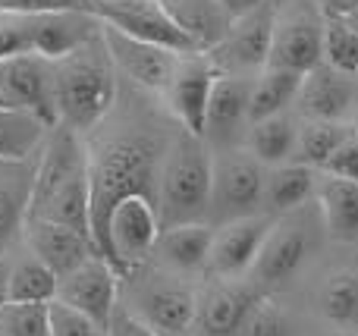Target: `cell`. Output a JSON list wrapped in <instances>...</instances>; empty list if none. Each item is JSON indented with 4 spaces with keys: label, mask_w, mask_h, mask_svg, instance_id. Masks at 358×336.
<instances>
[{
    "label": "cell",
    "mask_w": 358,
    "mask_h": 336,
    "mask_svg": "<svg viewBox=\"0 0 358 336\" xmlns=\"http://www.w3.org/2000/svg\"><path fill=\"white\" fill-rule=\"evenodd\" d=\"M167 142L148 136H117L88 151V180H92V236L98 233L110 211L129 195H145L157 205V170Z\"/></svg>",
    "instance_id": "6da1fadb"
},
{
    "label": "cell",
    "mask_w": 358,
    "mask_h": 336,
    "mask_svg": "<svg viewBox=\"0 0 358 336\" xmlns=\"http://www.w3.org/2000/svg\"><path fill=\"white\" fill-rule=\"evenodd\" d=\"M57 126L92 132L117 104V66L104 48V38L79 48L76 54L54 63Z\"/></svg>",
    "instance_id": "7a4b0ae2"
},
{
    "label": "cell",
    "mask_w": 358,
    "mask_h": 336,
    "mask_svg": "<svg viewBox=\"0 0 358 336\" xmlns=\"http://www.w3.org/2000/svg\"><path fill=\"white\" fill-rule=\"evenodd\" d=\"M210 148L198 136L176 129L157 170V217L164 226L208 224Z\"/></svg>",
    "instance_id": "3957f363"
},
{
    "label": "cell",
    "mask_w": 358,
    "mask_h": 336,
    "mask_svg": "<svg viewBox=\"0 0 358 336\" xmlns=\"http://www.w3.org/2000/svg\"><path fill=\"white\" fill-rule=\"evenodd\" d=\"M324 245H327V233H324L315 201L283 214V217H273L264 249H261L248 280L264 295L280 293L317 261Z\"/></svg>",
    "instance_id": "277c9868"
},
{
    "label": "cell",
    "mask_w": 358,
    "mask_h": 336,
    "mask_svg": "<svg viewBox=\"0 0 358 336\" xmlns=\"http://www.w3.org/2000/svg\"><path fill=\"white\" fill-rule=\"evenodd\" d=\"M198 283L201 280H189V277L170 274V270L145 261L142 268L120 277V302L142 321H148L157 333L192 336Z\"/></svg>",
    "instance_id": "5b68a950"
},
{
    "label": "cell",
    "mask_w": 358,
    "mask_h": 336,
    "mask_svg": "<svg viewBox=\"0 0 358 336\" xmlns=\"http://www.w3.org/2000/svg\"><path fill=\"white\" fill-rule=\"evenodd\" d=\"M101 22L92 13H0V60L10 57H44L57 63L92 44Z\"/></svg>",
    "instance_id": "8992f818"
},
{
    "label": "cell",
    "mask_w": 358,
    "mask_h": 336,
    "mask_svg": "<svg viewBox=\"0 0 358 336\" xmlns=\"http://www.w3.org/2000/svg\"><path fill=\"white\" fill-rule=\"evenodd\" d=\"M267 167L245 148L210 151V205L208 224L223 226L242 217L264 214Z\"/></svg>",
    "instance_id": "52a82bcc"
},
{
    "label": "cell",
    "mask_w": 358,
    "mask_h": 336,
    "mask_svg": "<svg viewBox=\"0 0 358 336\" xmlns=\"http://www.w3.org/2000/svg\"><path fill=\"white\" fill-rule=\"evenodd\" d=\"M157 236H161V217H157L155 198L129 195L104 220V230L98 233V251L123 277L151 261Z\"/></svg>",
    "instance_id": "ba28073f"
},
{
    "label": "cell",
    "mask_w": 358,
    "mask_h": 336,
    "mask_svg": "<svg viewBox=\"0 0 358 336\" xmlns=\"http://www.w3.org/2000/svg\"><path fill=\"white\" fill-rule=\"evenodd\" d=\"M324 60V16L315 3L296 0L289 6L277 3L273 19L271 57L267 66L292 69V73H311Z\"/></svg>",
    "instance_id": "9c48e42d"
},
{
    "label": "cell",
    "mask_w": 358,
    "mask_h": 336,
    "mask_svg": "<svg viewBox=\"0 0 358 336\" xmlns=\"http://www.w3.org/2000/svg\"><path fill=\"white\" fill-rule=\"evenodd\" d=\"M273 19H277V0L258 6V10L236 16L229 22L227 35L220 38L208 57L214 60L220 75H255L267 69V57H271V38H273Z\"/></svg>",
    "instance_id": "30bf717a"
},
{
    "label": "cell",
    "mask_w": 358,
    "mask_h": 336,
    "mask_svg": "<svg viewBox=\"0 0 358 336\" xmlns=\"http://www.w3.org/2000/svg\"><path fill=\"white\" fill-rule=\"evenodd\" d=\"M264 299L252 280H201L198 283L192 336H239L252 308Z\"/></svg>",
    "instance_id": "8fae6325"
},
{
    "label": "cell",
    "mask_w": 358,
    "mask_h": 336,
    "mask_svg": "<svg viewBox=\"0 0 358 336\" xmlns=\"http://www.w3.org/2000/svg\"><path fill=\"white\" fill-rule=\"evenodd\" d=\"M92 13L98 16L101 25H110V29L138 38V41L161 44L176 54H201L176 29V22L167 16L161 0H92Z\"/></svg>",
    "instance_id": "7c38bea8"
},
{
    "label": "cell",
    "mask_w": 358,
    "mask_h": 336,
    "mask_svg": "<svg viewBox=\"0 0 358 336\" xmlns=\"http://www.w3.org/2000/svg\"><path fill=\"white\" fill-rule=\"evenodd\" d=\"M271 224V214H255V217L214 226L204 280H245L252 274L255 261H258L261 249H264Z\"/></svg>",
    "instance_id": "4fadbf2b"
},
{
    "label": "cell",
    "mask_w": 358,
    "mask_h": 336,
    "mask_svg": "<svg viewBox=\"0 0 358 336\" xmlns=\"http://www.w3.org/2000/svg\"><path fill=\"white\" fill-rule=\"evenodd\" d=\"M101 38H104V48H107V54H110L117 73H123L126 79L136 82L145 92L164 98V92H167L182 54H176V50H170V48H161V44L138 41V38L123 35V31L110 29V25H101Z\"/></svg>",
    "instance_id": "5bb4252c"
},
{
    "label": "cell",
    "mask_w": 358,
    "mask_h": 336,
    "mask_svg": "<svg viewBox=\"0 0 358 336\" xmlns=\"http://www.w3.org/2000/svg\"><path fill=\"white\" fill-rule=\"evenodd\" d=\"M0 101L13 110L35 113L48 126H57L54 63L44 60V57L0 60Z\"/></svg>",
    "instance_id": "9a60e30c"
},
{
    "label": "cell",
    "mask_w": 358,
    "mask_h": 336,
    "mask_svg": "<svg viewBox=\"0 0 358 336\" xmlns=\"http://www.w3.org/2000/svg\"><path fill=\"white\" fill-rule=\"evenodd\" d=\"M217 66L208 54H182L179 66L170 79L167 92H164V104L173 113V119L179 123V129L189 136L201 138L204 132V117H208V104H210V92L217 82Z\"/></svg>",
    "instance_id": "2e32d148"
},
{
    "label": "cell",
    "mask_w": 358,
    "mask_h": 336,
    "mask_svg": "<svg viewBox=\"0 0 358 336\" xmlns=\"http://www.w3.org/2000/svg\"><path fill=\"white\" fill-rule=\"evenodd\" d=\"M63 305L82 312L85 318L98 321L101 327H107L113 308L120 302V274L104 255H92L88 261H82L76 270H69L66 277L57 280V299Z\"/></svg>",
    "instance_id": "e0dca14e"
},
{
    "label": "cell",
    "mask_w": 358,
    "mask_h": 336,
    "mask_svg": "<svg viewBox=\"0 0 358 336\" xmlns=\"http://www.w3.org/2000/svg\"><path fill=\"white\" fill-rule=\"evenodd\" d=\"M248 101H252V79L248 75H217L201 132V142L210 151L245 145V132L252 126Z\"/></svg>",
    "instance_id": "ac0fdd59"
},
{
    "label": "cell",
    "mask_w": 358,
    "mask_h": 336,
    "mask_svg": "<svg viewBox=\"0 0 358 336\" xmlns=\"http://www.w3.org/2000/svg\"><path fill=\"white\" fill-rule=\"evenodd\" d=\"M317 321L340 333H358V258H336L324 264L308 293Z\"/></svg>",
    "instance_id": "d6986e66"
},
{
    "label": "cell",
    "mask_w": 358,
    "mask_h": 336,
    "mask_svg": "<svg viewBox=\"0 0 358 336\" xmlns=\"http://www.w3.org/2000/svg\"><path fill=\"white\" fill-rule=\"evenodd\" d=\"M358 113V82L355 75H346L340 69L315 66L305 73L302 88L296 101L299 119H321V123H355Z\"/></svg>",
    "instance_id": "ffe728a7"
},
{
    "label": "cell",
    "mask_w": 358,
    "mask_h": 336,
    "mask_svg": "<svg viewBox=\"0 0 358 336\" xmlns=\"http://www.w3.org/2000/svg\"><path fill=\"white\" fill-rule=\"evenodd\" d=\"M22 245L44 264L60 277H66L69 270H76L82 261H88L92 255H101L98 245L92 242L88 236L69 230V226L50 224V220L41 217H29L22 226Z\"/></svg>",
    "instance_id": "44dd1931"
},
{
    "label": "cell",
    "mask_w": 358,
    "mask_h": 336,
    "mask_svg": "<svg viewBox=\"0 0 358 336\" xmlns=\"http://www.w3.org/2000/svg\"><path fill=\"white\" fill-rule=\"evenodd\" d=\"M210 239H214V226L210 224L164 226L155 242V251H151V264L170 270V274L189 277V280H204Z\"/></svg>",
    "instance_id": "7402d4cb"
},
{
    "label": "cell",
    "mask_w": 358,
    "mask_h": 336,
    "mask_svg": "<svg viewBox=\"0 0 358 336\" xmlns=\"http://www.w3.org/2000/svg\"><path fill=\"white\" fill-rule=\"evenodd\" d=\"M35 161H0V258L10 255L22 239L35 186Z\"/></svg>",
    "instance_id": "603a6c76"
},
{
    "label": "cell",
    "mask_w": 358,
    "mask_h": 336,
    "mask_svg": "<svg viewBox=\"0 0 358 336\" xmlns=\"http://www.w3.org/2000/svg\"><path fill=\"white\" fill-rule=\"evenodd\" d=\"M315 207L321 214L327 242L358 245V182L321 173L315 189Z\"/></svg>",
    "instance_id": "cb8c5ba5"
},
{
    "label": "cell",
    "mask_w": 358,
    "mask_h": 336,
    "mask_svg": "<svg viewBox=\"0 0 358 336\" xmlns=\"http://www.w3.org/2000/svg\"><path fill=\"white\" fill-rule=\"evenodd\" d=\"M161 6L201 54L214 50L233 22L217 0H161Z\"/></svg>",
    "instance_id": "d4e9b609"
},
{
    "label": "cell",
    "mask_w": 358,
    "mask_h": 336,
    "mask_svg": "<svg viewBox=\"0 0 358 336\" xmlns=\"http://www.w3.org/2000/svg\"><path fill=\"white\" fill-rule=\"evenodd\" d=\"M317 176H321L317 170L305 167L299 161L271 167L264 180V214L283 217V214L296 211V207L311 205L317 189Z\"/></svg>",
    "instance_id": "484cf974"
},
{
    "label": "cell",
    "mask_w": 358,
    "mask_h": 336,
    "mask_svg": "<svg viewBox=\"0 0 358 336\" xmlns=\"http://www.w3.org/2000/svg\"><path fill=\"white\" fill-rule=\"evenodd\" d=\"M296 142H299V117L289 110L280 113V117H267L252 123L242 148L271 170L280 167V163L296 161Z\"/></svg>",
    "instance_id": "4316f807"
},
{
    "label": "cell",
    "mask_w": 358,
    "mask_h": 336,
    "mask_svg": "<svg viewBox=\"0 0 358 336\" xmlns=\"http://www.w3.org/2000/svg\"><path fill=\"white\" fill-rule=\"evenodd\" d=\"M302 73H292V69H261L252 79V101H248V110H252V123L267 117H280V113H289L299 101V88H302Z\"/></svg>",
    "instance_id": "83f0119b"
},
{
    "label": "cell",
    "mask_w": 358,
    "mask_h": 336,
    "mask_svg": "<svg viewBox=\"0 0 358 336\" xmlns=\"http://www.w3.org/2000/svg\"><path fill=\"white\" fill-rule=\"evenodd\" d=\"M50 129L35 113L0 107V161H35Z\"/></svg>",
    "instance_id": "f1b7e54d"
},
{
    "label": "cell",
    "mask_w": 358,
    "mask_h": 336,
    "mask_svg": "<svg viewBox=\"0 0 358 336\" xmlns=\"http://www.w3.org/2000/svg\"><path fill=\"white\" fill-rule=\"evenodd\" d=\"M57 299V274L44 268L22 245V251L10 255L6 274V302H54Z\"/></svg>",
    "instance_id": "f546056e"
},
{
    "label": "cell",
    "mask_w": 358,
    "mask_h": 336,
    "mask_svg": "<svg viewBox=\"0 0 358 336\" xmlns=\"http://www.w3.org/2000/svg\"><path fill=\"white\" fill-rule=\"evenodd\" d=\"M355 136V123H321V119H299L296 161L321 173L327 161Z\"/></svg>",
    "instance_id": "4dcf8cb0"
},
{
    "label": "cell",
    "mask_w": 358,
    "mask_h": 336,
    "mask_svg": "<svg viewBox=\"0 0 358 336\" xmlns=\"http://www.w3.org/2000/svg\"><path fill=\"white\" fill-rule=\"evenodd\" d=\"M0 336H50V302H3Z\"/></svg>",
    "instance_id": "1f68e13d"
},
{
    "label": "cell",
    "mask_w": 358,
    "mask_h": 336,
    "mask_svg": "<svg viewBox=\"0 0 358 336\" xmlns=\"http://www.w3.org/2000/svg\"><path fill=\"white\" fill-rule=\"evenodd\" d=\"M346 75H358V31L346 19H324V60Z\"/></svg>",
    "instance_id": "d6a6232c"
},
{
    "label": "cell",
    "mask_w": 358,
    "mask_h": 336,
    "mask_svg": "<svg viewBox=\"0 0 358 336\" xmlns=\"http://www.w3.org/2000/svg\"><path fill=\"white\" fill-rule=\"evenodd\" d=\"M239 336H299L292 314L280 305L273 295H264L258 305L252 308L248 321L242 324Z\"/></svg>",
    "instance_id": "836d02e7"
},
{
    "label": "cell",
    "mask_w": 358,
    "mask_h": 336,
    "mask_svg": "<svg viewBox=\"0 0 358 336\" xmlns=\"http://www.w3.org/2000/svg\"><path fill=\"white\" fill-rule=\"evenodd\" d=\"M50 336H107V327L63 302H50Z\"/></svg>",
    "instance_id": "e575fe53"
},
{
    "label": "cell",
    "mask_w": 358,
    "mask_h": 336,
    "mask_svg": "<svg viewBox=\"0 0 358 336\" xmlns=\"http://www.w3.org/2000/svg\"><path fill=\"white\" fill-rule=\"evenodd\" d=\"M107 336H164V333H157L148 321H142L136 312H129L123 302H117L110 321H107Z\"/></svg>",
    "instance_id": "d590c367"
},
{
    "label": "cell",
    "mask_w": 358,
    "mask_h": 336,
    "mask_svg": "<svg viewBox=\"0 0 358 336\" xmlns=\"http://www.w3.org/2000/svg\"><path fill=\"white\" fill-rule=\"evenodd\" d=\"M321 173H330V176H340V180L358 182V136H352L334 157H330L327 167H324Z\"/></svg>",
    "instance_id": "8d00e7d4"
},
{
    "label": "cell",
    "mask_w": 358,
    "mask_h": 336,
    "mask_svg": "<svg viewBox=\"0 0 358 336\" xmlns=\"http://www.w3.org/2000/svg\"><path fill=\"white\" fill-rule=\"evenodd\" d=\"M324 19H349L358 10V0H315Z\"/></svg>",
    "instance_id": "74e56055"
},
{
    "label": "cell",
    "mask_w": 358,
    "mask_h": 336,
    "mask_svg": "<svg viewBox=\"0 0 358 336\" xmlns=\"http://www.w3.org/2000/svg\"><path fill=\"white\" fill-rule=\"evenodd\" d=\"M217 3L227 10L229 19H236V16H245V13H252V10H258V6L271 3V0H217Z\"/></svg>",
    "instance_id": "f35d334b"
},
{
    "label": "cell",
    "mask_w": 358,
    "mask_h": 336,
    "mask_svg": "<svg viewBox=\"0 0 358 336\" xmlns=\"http://www.w3.org/2000/svg\"><path fill=\"white\" fill-rule=\"evenodd\" d=\"M13 255V251H10ZM10 255L0 258V305L6 302V274H10Z\"/></svg>",
    "instance_id": "ab89813d"
},
{
    "label": "cell",
    "mask_w": 358,
    "mask_h": 336,
    "mask_svg": "<svg viewBox=\"0 0 358 336\" xmlns=\"http://www.w3.org/2000/svg\"><path fill=\"white\" fill-rule=\"evenodd\" d=\"M346 22H349V25H352V29L358 31V10H355V13H352V16H349V19H346Z\"/></svg>",
    "instance_id": "60d3db41"
},
{
    "label": "cell",
    "mask_w": 358,
    "mask_h": 336,
    "mask_svg": "<svg viewBox=\"0 0 358 336\" xmlns=\"http://www.w3.org/2000/svg\"><path fill=\"white\" fill-rule=\"evenodd\" d=\"M311 336H349V333H311Z\"/></svg>",
    "instance_id": "b9f144b4"
},
{
    "label": "cell",
    "mask_w": 358,
    "mask_h": 336,
    "mask_svg": "<svg viewBox=\"0 0 358 336\" xmlns=\"http://www.w3.org/2000/svg\"><path fill=\"white\" fill-rule=\"evenodd\" d=\"M355 136H358V123H355Z\"/></svg>",
    "instance_id": "7bdbcfd3"
},
{
    "label": "cell",
    "mask_w": 358,
    "mask_h": 336,
    "mask_svg": "<svg viewBox=\"0 0 358 336\" xmlns=\"http://www.w3.org/2000/svg\"><path fill=\"white\" fill-rule=\"evenodd\" d=\"M349 336H358V333H349Z\"/></svg>",
    "instance_id": "ee69618b"
},
{
    "label": "cell",
    "mask_w": 358,
    "mask_h": 336,
    "mask_svg": "<svg viewBox=\"0 0 358 336\" xmlns=\"http://www.w3.org/2000/svg\"><path fill=\"white\" fill-rule=\"evenodd\" d=\"M355 82H358V75H355Z\"/></svg>",
    "instance_id": "f6af8a7d"
}]
</instances>
